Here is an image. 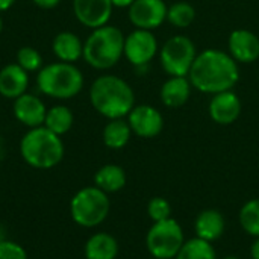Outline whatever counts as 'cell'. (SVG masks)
<instances>
[{"label":"cell","mask_w":259,"mask_h":259,"mask_svg":"<svg viewBox=\"0 0 259 259\" xmlns=\"http://www.w3.org/2000/svg\"><path fill=\"white\" fill-rule=\"evenodd\" d=\"M108 193L97 187L79 190L70 202V214L76 225L82 228H96L102 225L109 214Z\"/></svg>","instance_id":"6"},{"label":"cell","mask_w":259,"mask_h":259,"mask_svg":"<svg viewBox=\"0 0 259 259\" xmlns=\"http://www.w3.org/2000/svg\"><path fill=\"white\" fill-rule=\"evenodd\" d=\"M93 108L109 120L126 117L135 106V94L131 85L118 76L103 74L90 88Z\"/></svg>","instance_id":"2"},{"label":"cell","mask_w":259,"mask_h":259,"mask_svg":"<svg viewBox=\"0 0 259 259\" xmlns=\"http://www.w3.org/2000/svg\"><path fill=\"white\" fill-rule=\"evenodd\" d=\"M176 259H217V255L209 241L196 237L184 243Z\"/></svg>","instance_id":"24"},{"label":"cell","mask_w":259,"mask_h":259,"mask_svg":"<svg viewBox=\"0 0 259 259\" xmlns=\"http://www.w3.org/2000/svg\"><path fill=\"white\" fill-rule=\"evenodd\" d=\"M49 131H52L56 135H64L67 134L71 126H73V112L64 106V105H56L53 108H50L46 114V120L44 124Z\"/></svg>","instance_id":"23"},{"label":"cell","mask_w":259,"mask_h":259,"mask_svg":"<svg viewBox=\"0 0 259 259\" xmlns=\"http://www.w3.org/2000/svg\"><path fill=\"white\" fill-rule=\"evenodd\" d=\"M124 55V35L115 26H102L93 30L83 44V59L93 68L108 70Z\"/></svg>","instance_id":"4"},{"label":"cell","mask_w":259,"mask_h":259,"mask_svg":"<svg viewBox=\"0 0 259 259\" xmlns=\"http://www.w3.org/2000/svg\"><path fill=\"white\" fill-rule=\"evenodd\" d=\"M2 27H3V21H2V17H0V32H2Z\"/></svg>","instance_id":"35"},{"label":"cell","mask_w":259,"mask_h":259,"mask_svg":"<svg viewBox=\"0 0 259 259\" xmlns=\"http://www.w3.org/2000/svg\"><path fill=\"white\" fill-rule=\"evenodd\" d=\"M17 64L26 71H36L42 64V58L33 47H21L17 52Z\"/></svg>","instance_id":"27"},{"label":"cell","mask_w":259,"mask_h":259,"mask_svg":"<svg viewBox=\"0 0 259 259\" xmlns=\"http://www.w3.org/2000/svg\"><path fill=\"white\" fill-rule=\"evenodd\" d=\"M59 2H61V0H33V3H35L36 6L42 8V9H52V8H55Z\"/></svg>","instance_id":"30"},{"label":"cell","mask_w":259,"mask_h":259,"mask_svg":"<svg viewBox=\"0 0 259 259\" xmlns=\"http://www.w3.org/2000/svg\"><path fill=\"white\" fill-rule=\"evenodd\" d=\"M112 8L111 0H73V12L77 21L91 29L108 24Z\"/></svg>","instance_id":"12"},{"label":"cell","mask_w":259,"mask_h":259,"mask_svg":"<svg viewBox=\"0 0 259 259\" xmlns=\"http://www.w3.org/2000/svg\"><path fill=\"white\" fill-rule=\"evenodd\" d=\"M197 56L194 42L184 35L165 41L161 50V65L170 76H187Z\"/></svg>","instance_id":"8"},{"label":"cell","mask_w":259,"mask_h":259,"mask_svg":"<svg viewBox=\"0 0 259 259\" xmlns=\"http://www.w3.org/2000/svg\"><path fill=\"white\" fill-rule=\"evenodd\" d=\"M20 153L26 164L38 170L56 167L64 158V144L61 137L46 126L32 127L20 143Z\"/></svg>","instance_id":"3"},{"label":"cell","mask_w":259,"mask_h":259,"mask_svg":"<svg viewBox=\"0 0 259 259\" xmlns=\"http://www.w3.org/2000/svg\"><path fill=\"white\" fill-rule=\"evenodd\" d=\"M184 243V231L173 219L153 223L146 237L147 250L156 259L176 258Z\"/></svg>","instance_id":"7"},{"label":"cell","mask_w":259,"mask_h":259,"mask_svg":"<svg viewBox=\"0 0 259 259\" xmlns=\"http://www.w3.org/2000/svg\"><path fill=\"white\" fill-rule=\"evenodd\" d=\"M196 235L205 241H215L225 232V217L217 209H205L196 219Z\"/></svg>","instance_id":"17"},{"label":"cell","mask_w":259,"mask_h":259,"mask_svg":"<svg viewBox=\"0 0 259 259\" xmlns=\"http://www.w3.org/2000/svg\"><path fill=\"white\" fill-rule=\"evenodd\" d=\"M241 228L252 237H259V199L249 200L240 211Z\"/></svg>","instance_id":"26"},{"label":"cell","mask_w":259,"mask_h":259,"mask_svg":"<svg viewBox=\"0 0 259 259\" xmlns=\"http://www.w3.org/2000/svg\"><path fill=\"white\" fill-rule=\"evenodd\" d=\"M111 2H112V5L117 6V8H129L135 0H111Z\"/></svg>","instance_id":"32"},{"label":"cell","mask_w":259,"mask_h":259,"mask_svg":"<svg viewBox=\"0 0 259 259\" xmlns=\"http://www.w3.org/2000/svg\"><path fill=\"white\" fill-rule=\"evenodd\" d=\"M14 2H15V0H0V12L9 9V8L14 5Z\"/></svg>","instance_id":"33"},{"label":"cell","mask_w":259,"mask_h":259,"mask_svg":"<svg viewBox=\"0 0 259 259\" xmlns=\"http://www.w3.org/2000/svg\"><path fill=\"white\" fill-rule=\"evenodd\" d=\"M250 256H252V259H259V237L250 247Z\"/></svg>","instance_id":"31"},{"label":"cell","mask_w":259,"mask_h":259,"mask_svg":"<svg viewBox=\"0 0 259 259\" xmlns=\"http://www.w3.org/2000/svg\"><path fill=\"white\" fill-rule=\"evenodd\" d=\"M158 41L152 30L137 29L124 38V56L135 67L147 65L156 55Z\"/></svg>","instance_id":"9"},{"label":"cell","mask_w":259,"mask_h":259,"mask_svg":"<svg viewBox=\"0 0 259 259\" xmlns=\"http://www.w3.org/2000/svg\"><path fill=\"white\" fill-rule=\"evenodd\" d=\"M188 79L191 87L199 91L219 94L237 85L240 71L237 61L231 55L217 49H206L196 56Z\"/></svg>","instance_id":"1"},{"label":"cell","mask_w":259,"mask_h":259,"mask_svg":"<svg viewBox=\"0 0 259 259\" xmlns=\"http://www.w3.org/2000/svg\"><path fill=\"white\" fill-rule=\"evenodd\" d=\"M153 259H156V258H153Z\"/></svg>","instance_id":"36"},{"label":"cell","mask_w":259,"mask_h":259,"mask_svg":"<svg viewBox=\"0 0 259 259\" xmlns=\"http://www.w3.org/2000/svg\"><path fill=\"white\" fill-rule=\"evenodd\" d=\"M46 105L42 103V100L33 94H21L20 97L15 99L14 102V115L15 118L27 126V127H38L44 124L46 120Z\"/></svg>","instance_id":"13"},{"label":"cell","mask_w":259,"mask_h":259,"mask_svg":"<svg viewBox=\"0 0 259 259\" xmlns=\"http://www.w3.org/2000/svg\"><path fill=\"white\" fill-rule=\"evenodd\" d=\"M147 214L153 223L167 220L171 215V205L164 197H153L147 205Z\"/></svg>","instance_id":"28"},{"label":"cell","mask_w":259,"mask_h":259,"mask_svg":"<svg viewBox=\"0 0 259 259\" xmlns=\"http://www.w3.org/2000/svg\"><path fill=\"white\" fill-rule=\"evenodd\" d=\"M0 259H27V253L15 241L2 240L0 241Z\"/></svg>","instance_id":"29"},{"label":"cell","mask_w":259,"mask_h":259,"mask_svg":"<svg viewBox=\"0 0 259 259\" xmlns=\"http://www.w3.org/2000/svg\"><path fill=\"white\" fill-rule=\"evenodd\" d=\"M223 259H240V258H237V256H226V258H223Z\"/></svg>","instance_id":"34"},{"label":"cell","mask_w":259,"mask_h":259,"mask_svg":"<svg viewBox=\"0 0 259 259\" xmlns=\"http://www.w3.org/2000/svg\"><path fill=\"white\" fill-rule=\"evenodd\" d=\"M196 18V9L187 2H176L167 9V20L175 27H188Z\"/></svg>","instance_id":"25"},{"label":"cell","mask_w":259,"mask_h":259,"mask_svg":"<svg viewBox=\"0 0 259 259\" xmlns=\"http://www.w3.org/2000/svg\"><path fill=\"white\" fill-rule=\"evenodd\" d=\"M53 53L62 62L73 64L83 55V44L73 32H61L55 36L52 44Z\"/></svg>","instance_id":"20"},{"label":"cell","mask_w":259,"mask_h":259,"mask_svg":"<svg viewBox=\"0 0 259 259\" xmlns=\"http://www.w3.org/2000/svg\"><path fill=\"white\" fill-rule=\"evenodd\" d=\"M191 94V83L187 76H171L161 88V100L168 108L184 106Z\"/></svg>","instance_id":"18"},{"label":"cell","mask_w":259,"mask_h":259,"mask_svg":"<svg viewBox=\"0 0 259 259\" xmlns=\"http://www.w3.org/2000/svg\"><path fill=\"white\" fill-rule=\"evenodd\" d=\"M127 123L132 129V134L141 138L158 137L164 127L162 114L150 105L134 106L127 114Z\"/></svg>","instance_id":"11"},{"label":"cell","mask_w":259,"mask_h":259,"mask_svg":"<svg viewBox=\"0 0 259 259\" xmlns=\"http://www.w3.org/2000/svg\"><path fill=\"white\" fill-rule=\"evenodd\" d=\"M38 90L53 99L67 100L77 96L83 87V76L70 62H55L41 68L36 76Z\"/></svg>","instance_id":"5"},{"label":"cell","mask_w":259,"mask_h":259,"mask_svg":"<svg viewBox=\"0 0 259 259\" xmlns=\"http://www.w3.org/2000/svg\"><path fill=\"white\" fill-rule=\"evenodd\" d=\"M83 252L87 259H115L118 255V243L111 234L97 232L88 238Z\"/></svg>","instance_id":"19"},{"label":"cell","mask_w":259,"mask_h":259,"mask_svg":"<svg viewBox=\"0 0 259 259\" xmlns=\"http://www.w3.org/2000/svg\"><path fill=\"white\" fill-rule=\"evenodd\" d=\"M231 56L244 64L255 62L259 58V38L247 29H237L231 33L229 41Z\"/></svg>","instance_id":"15"},{"label":"cell","mask_w":259,"mask_h":259,"mask_svg":"<svg viewBox=\"0 0 259 259\" xmlns=\"http://www.w3.org/2000/svg\"><path fill=\"white\" fill-rule=\"evenodd\" d=\"M167 9L164 0H135L129 6V20L137 29L152 30L167 20Z\"/></svg>","instance_id":"10"},{"label":"cell","mask_w":259,"mask_h":259,"mask_svg":"<svg viewBox=\"0 0 259 259\" xmlns=\"http://www.w3.org/2000/svg\"><path fill=\"white\" fill-rule=\"evenodd\" d=\"M96 187L105 193H117L126 185V173L120 165L106 164L94 176Z\"/></svg>","instance_id":"21"},{"label":"cell","mask_w":259,"mask_h":259,"mask_svg":"<svg viewBox=\"0 0 259 259\" xmlns=\"http://www.w3.org/2000/svg\"><path fill=\"white\" fill-rule=\"evenodd\" d=\"M240 114L241 102L232 90L214 94L209 102V115L217 124H232L237 121Z\"/></svg>","instance_id":"14"},{"label":"cell","mask_w":259,"mask_h":259,"mask_svg":"<svg viewBox=\"0 0 259 259\" xmlns=\"http://www.w3.org/2000/svg\"><path fill=\"white\" fill-rule=\"evenodd\" d=\"M131 135H132V129L129 123L123 118H115V120H111L105 126L103 143L106 147L118 150V149H123L129 143Z\"/></svg>","instance_id":"22"},{"label":"cell","mask_w":259,"mask_h":259,"mask_svg":"<svg viewBox=\"0 0 259 259\" xmlns=\"http://www.w3.org/2000/svg\"><path fill=\"white\" fill-rule=\"evenodd\" d=\"M29 85L27 71L18 64H9L0 70V94L6 99H17L26 93Z\"/></svg>","instance_id":"16"}]
</instances>
